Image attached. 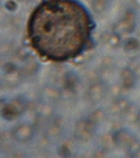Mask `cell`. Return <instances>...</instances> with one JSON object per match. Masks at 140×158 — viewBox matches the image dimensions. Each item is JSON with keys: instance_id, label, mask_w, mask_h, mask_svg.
<instances>
[{"instance_id": "6da1fadb", "label": "cell", "mask_w": 140, "mask_h": 158, "mask_svg": "<svg viewBox=\"0 0 140 158\" xmlns=\"http://www.w3.org/2000/svg\"><path fill=\"white\" fill-rule=\"evenodd\" d=\"M28 32L34 48L52 61H66L82 52L90 38L91 19L75 0H45L30 17Z\"/></svg>"}]
</instances>
